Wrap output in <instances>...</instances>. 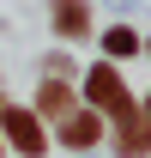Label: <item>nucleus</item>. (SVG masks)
<instances>
[{"instance_id": "f257e3e1", "label": "nucleus", "mask_w": 151, "mask_h": 158, "mask_svg": "<svg viewBox=\"0 0 151 158\" xmlns=\"http://www.w3.org/2000/svg\"><path fill=\"white\" fill-rule=\"evenodd\" d=\"M85 103H91V110H97L103 122H121V116H133V110H139L115 61H97L91 73H85Z\"/></svg>"}, {"instance_id": "f03ea898", "label": "nucleus", "mask_w": 151, "mask_h": 158, "mask_svg": "<svg viewBox=\"0 0 151 158\" xmlns=\"http://www.w3.org/2000/svg\"><path fill=\"white\" fill-rule=\"evenodd\" d=\"M0 140H6L18 158H42V152H48L42 116H37V110H18V103H0Z\"/></svg>"}, {"instance_id": "7ed1b4c3", "label": "nucleus", "mask_w": 151, "mask_h": 158, "mask_svg": "<svg viewBox=\"0 0 151 158\" xmlns=\"http://www.w3.org/2000/svg\"><path fill=\"white\" fill-rule=\"evenodd\" d=\"M97 140H103V116H97V110H67V116H60V146H67V152H91Z\"/></svg>"}, {"instance_id": "20e7f679", "label": "nucleus", "mask_w": 151, "mask_h": 158, "mask_svg": "<svg viewBox=\"0 0 151 158\" xmlns=\"http://www.w3.org/2000/svg\"><path fill=\"white\" fill-rule=\"evenodd\" d=\"M115 128H121V134H115V152H121V158H151V116H145V110L121 116Z\"/></svg>"}, {"instance_id": "39448f33", "label": "nucleus", "mask_w": 151, "mask_h": 158, "mask_svg": "<svg viewBox=\"0 0 151 158\" xmlns=\"http://www.w3.org/2000/svg\"><path fill=\"white\" fill-rule=\"evenodd\" d=\"M73 103H79V98H73V85H67V73H48V79L37 85V103H30V110H37V116H48V122H60Z\"/></svg>"}, {"instance_id": "423d86ee", "label": "nucleus", "mask_w": 151, "mask_h": 158, "mask_svg": "<svg viewBox=\"0 0 151 158\" xmlns=\"http://www.w3.org/2000/svg\"><path fill=\"white\" fill-rule=\"evenodd\" d=\"M48 19H55V31H60L67 43L91 37V6H85V0H55V6H48Z\"/></svg>"}, {"instance_id": "0eeeda50", "label": "nucleus", "mask_w": 151, "mask_h": 158, "mask_svg": "<svg viewBox=\"0 0 151 158\" xmlns=\"http://www.w3.org/2000/svg\"><path fill=\"white\" fill-rule=\"evenodd\" d=\"M103 55H109V61L139 55V31H133V24H109V31H103Z\"/></svg>"}, {"instance_id": "6e6552de", "label": "nucleus", "mask_w": 151, "mask_h": 158, "mask_svg": "<svg viewBox=\"0 0 151 158\" xmlns=\"http://www.w3.org/2000/svg\"><path fill=\"white\" fill-rule=\"evenodd\" d=\"M139 110H145V116H151V98H145V103H139Z\"/></svg>"}, {"instance_id": "1a4fd4ad", "label": "nucleus", "mask_w": 151, "mask_h": 158, "mask_svg": "<svg viewBox=\"0 0 151 158\" xmlns=\"http://www.w3.org/2000/svg\"><path fill=\"white\" fill-rule=\"evenodd\" d=\"M139 49H145V55H151V43H139Z\"/></svg>"}]
</instances>
